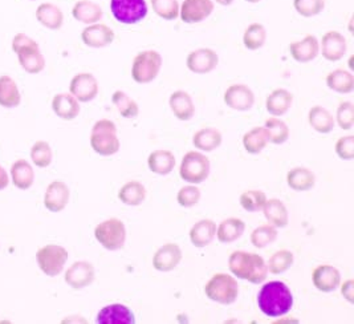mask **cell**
<instances>
[{
  "label": "cell",
  "instance_id": "cell-1",
  "mask_svg": "<svg viewBox=\"0 0 354 324\" xmlns=\"http://www.w3.org/2000/svg\"><path fill=\"white\" fill-rule=\"evenodd\" d=\"M257 300L260 311L268 318H281L287 315L295 303L290 286L281 280L264 283Z\"/></svg>",
  "mask_w": 354,
  "mask_h": 324
},
{
  "label": "cell",
  "instance_id": "cell-2",
  "mask_svg": "<svg viewBox=\"0 0 354 324\" xmlns=\"http://www.w3.org/2000/svg\"><path fill=\"white\" fill-rule=\"evenodd\" d=\"M230 273L238 279L252 285H261L268 276V267L264 258L255 253L236 250L228 257Z\"/></svg>",
  "mask_w": 354,
  "mask_h": 324
},
{
  "label": "cell",
  "instance_id": "cell-3",
  "mask_svg": "<svg viewBox=\"0 0 354 324\" xmlns=\"http://www.w3.org/2000/svg\"><path fill=\"white\" fill-rule=\"evenodd\" d=\"M12 51L17 55L19 64L31 75H37L46 68V59L39 44L26 33H17L12 40Z\"/></svg>",
  "mask_w": 354,
  "mask_h": 324
},
{
  "label": "cell",
  "instance_id": "cell-4",
  "mask_svg": "<svg viewBox=\"0 0 354 324\" xmlns=\"http://www.w3.org/2000/svg\"><path fill=\"white\" fill-rule=\"evenodd\" d=\"M91 146L102 157H111L120 152L121 141L118 138V129L112 120L102 118L95 123L91 132Z\"/></svg>",
  "mask_w": 354,
  "mask_h": 324
},
{
  "label": "cell",
  "instance_id": "cell-5",
  "mask_svg": "<svg viewBox=\"0 0 354 324\" xmlns=\"http://www.w3.org/2000/svg\"><path fill=\"white\" fill-rule=\"evenodd\" d=\"M203 290L209 300L223 306H230L238 300L239 283L234 276L216 273L206 282Z\"/></svg>",
  "mask_w": 354,
  "mask_h": 324
},
{
  "label": "cell",
  "instance_id": "cell-6",
  "mask_svg": "<svg viewBox=\"0 0 354 324\" xmlns=\"http://www.w3.org/2000/svg\"><path fill=\"white\" fill-rule=\"evenodd\" d=\"M163 59L156 49L138 52L131 64V78L137 84H149L156 80L161 72Z\"/></svg>",
  "mask_w": 354,
  "mask_h": 324
},
{
  "label": "cell",
  "instance_id": "cell-7",
  "mask_svg": "<svg viewBox=\"0 0 354 324\" xmlns=\"http://www.w3.org/2000/svg\"><path fill=\"white\" fill-rule=\"evenodd\" d=\"M211 162L206 154L199 150L187 152L179 165V177L187 183L201 185L209 179Z\"/></svg>",
  "mask_w": 354,
  "mask_h": 324
},
{
  "label": "cell",
  "instance_id": "cell-8",
  "mask_svg": "<svg viewBox=\"0 0 354 324\" xmlns=\"http://www.w3.org/2000/svg\"><path fill=\"white\" fill-rule=\"evenodd\" d=\"M95 238L105 250L118 251L127 243V226L120 218H109L95 228Z\"/></svg>",
  "mask_w": 354,
  "mask_h": 324
},
{
  "label": "cell",
  "instance_id": "cell-9",
  "mask_svg": "<svg viewBox=\"0 0 354 324\" xmlns=\"http://www.w3.org/2000/svg\"><path fill=\"white\" fill-rule=\"evenodd\" d=\"M68 250L59 244H46L36 253V262L43 274L55 278L64 271L65 263L68 262Z\"/></svg>",
  "mask_w": 354,
  "mask_h": 324
},
{
  "label": "cell",
  "instance_id": "cell-10",
  "mask_svg": "<svg viewBox=\"0 0 354 324\" xmlns=\"http://www.w3.org/2000/svg\"><path fill=\"white\" fill-rule=\"evenodd\" d=\"M111 11L118 23L133 26L147 17V4L145 0H111Z\"/></svg>",
  "mask_w": 354,
  "mask_h": 324
},
{
  "label": "cell",
  "instance_id": "cell-11",
  "mask_svg": "<svg viewBox=\"0 0 354 324\" xmlns=\"http://www.w3.org/2000/svg\"><path fill=\"white\" fill-rule=\"evenodd\" d=\"M65 283L73 290L89 287L96 279V270L91 262L77 260L65 271Z\"/></svg>",
  "mask_w": 354,
  "mask_h": 324
},
{
  "label": "cell",
  "instance_id": "cell-12",
  "mask_svg": "<svg viewBox=\"0 0 354 324\" xmlns=\"http://www.w3.org/2000/svg\"><path fill=\"white\" fill-rule=\"evenodd\" d=\"M223 101L228 108L245 112L254 107L255 93L245 84H232L225 89Z\"/></svg>",
  "mask_w": 354,
  "mask_h": 324
},
{
  "label": "cell",
  "instance_id": "cell-13",
  "mask_svg": "<svg viewBox=\"0 0 354 324\" xmlns=\"http://www.w3.org/2000/svg\"><path fill=\"white\" fill-rule=\"evenodd\" d=\"M212 0H183L179 6V17L186 24L202 23L214 12Z\"/></svg>",
  "mask_w": 354,
  "mask_h": 324
},
{
  "label": "cell",
  "instance_id": "cell-14",
  "mask_svg": "<svg viewBox=\"0 0 354 324\" xmlns=\"http://www.w3.org/2000/svg\"><path fill=\"white\" fill-rule=\"evenodd\" d=\"M219 64L218 53L211 48H198L187 55L186 66L195 75L211 73Z\"/></svg>",
  "mask_w": 354,
  "mask_h": 324
},
{
  "label": "cell",
  "instance_id": "cell-15",
  "mask_svg": "<svg viewBox=\"0 0 354 324\" xmlns=\"http://www.w3.org/2000/svg\"><path fill=\"white\" fill-rule=\"evenodd\" d=\"M348 51V42L345 36L338 31L324 33L320 42V53L328 62L336 63L345 57Z\"/></svg>",
  "mask_w": 354,
  "mask_h": 324
},
{
  "label": "cell",
  "instance_id": "cell-16",
  "mask_svg": "<svg viewBox=\"0 0 354 324\" xmlns=\"http://www.w3.org/2000/svg\"><path fill=\"white\" fill-rule=\"evenodd\" d=\"M98 81L92 73H77L69 84V93L79 102H89L98 95Z\"/></svg>",
  "mask_w": 354,
  "mask_h": 324
},
{
  "label": "cell",
  "instance_id": "cell-17",
  "mask_svg": "<svg viewBox=\"0 0 354 324\" xmlns=\"http://www.w3.org/2000/svg\"><path fill=\"white\" fill-rule=\"evenodd\" d=\"M115 39L112 28L102 23H95L86 26L81 33V40L86 47L91 48H105L111 46Z\"/></svg>",
  "mask_w": 354,
  "mask_h": 324
},
{
  "label": "cell",
  "instance_id": "cell-18",
  "mask_svg": "<svg viewBox=\"0 0 354 324\" xmlns=\"http://www.w3.org/2000/svg\"><path fill=\"white\" fill-rule=\"evenodd\" d=\"M182 258L183 254L177 243H165L153 255V267L160 273H170L177 269Z\"/></svg>",
  "mask_w": 354,
  "mask_h": 324
},
{
  "label": "cell",
  "instance_id": "cell-19",
  "mask_svg": "<svg viewBox=\"0 0 354 324\" xmlns=\"http://www.w3.org/2000/svg\"><path fill=\"white\" fill-rule=\"evenodd\" d=\"M312 282L319 291H336L341 285V273L332 264H320L312 271Z\"/></svg>",
  "mask_w": 354,
  "mask_h": 324
},
{
  "label": "cell",
  "instance_id": "cell-20",
  "mask_svg": "<svg viewBox=\"0 0 354 324\" xmlns=\"http://www.w3.org/2000/svg\"><path fill=\"white\" fill-rule=\"evenodd\" d=\"M288 49L295 62L306 64L320 55V42L315 35H306L304 39L290 43Z\"/></svg>",
  "mask_w": 354,
  "mask_h": 324
},
{
  "label": "cell",
  "instance_id": "cell-21",
  "mask_svg": "<svg viewBox=\"0 0 354 324\" xmlns=\"http://www.w3.org/2000/svg\"><path fill=\"white\" fill-rule=\"evenodd\" d=\"M71 198V190L63 181L50 182L44 195V206L50 213L64 210Z\"/></svg>",
  "mask_w": 354,
  "mask_h": 324
},
{
  "label": "cell",
  "instance_id": "cell-22",
  "mask_svg": "<svg viewBox=\"0 0 354 324\" xmlns=\"http://www.w3.org/2000/svg\"><path fill=\"white\" fill-rule=\"evenodd\" d=\"M96 322L98 324H134L136 316L128 306L113 303L98 311Z\"/></svg>",
  "mask_w": 354,
  "mask_h": 324
},
{
  "label": "cell",
  "instance_id": "cell-23",
  "mask_svg": "<svg viewBox=\"0 0 354 324\" xmlns=\"http://www.w3.org/2000/svg\"><path fill=\"white\" fill-rule=\"evenodd\" d=\"M147 168L154 174L167 176L176 168V156L167 149L153 150L147 157Z\"/></svg>",
  "mask_w": 354,
  "mask_h": 324
},
{
  "label": "cell",
  "instance_id": "cell-24",
  "mask_svg": "<svg viewBox=\"0 0 354 324\" xmlns=\"http://www.w3.org/2000/svg\"><path fill=\"white\" fill-rule=\"evenodd\" d=\"M169 105L179 121H190L195 116V104L190 93L186 91H176L170 95Z\"/></svg>",
  "mask_w": 354,
  "mask_h": 324
},
{
  "label": "cell",
  "instance_id": "cell-25",
  "mask_svg": "<svg viewBox=\"0 0 354 324\" xmlns=\"http://www.w3.org/2000/svg\"><path fill=\"white\" fill-rule=\"evenodd\" d=\"M52 111L59 118L72 121L80 114V102L71 93H57L52 100Z\"/></svg>",
  "mask_w": 354,
  "mask_h": 324
},
{
  "label": "cell",
  "instance_id": "cell-26",
  "mask_svg": "<svg viewBox=\"0 0 354 324\" xmlns=\"http://www.w3.org/2000/svg\"><path fill=\"white\" fill-rule=\"evenodd\" d=\"M215 235H216V224L209 218L198 221L190 228V233H189L190 242L194 247H198V249L207 247L214 241Z\"/></svg>",
  "mask_w": 354,
  "mask_h": 324
},
{
  "label": "cell",
  "instance_id": "cell-27",
  "mask_svg": "<svg viewBox=\"0 0 354 324\" xmlns=\"http://www.w3.org/2000/svg\"><path fill=\"white\" fill-rule=\"evenodd\" d=\"M293 104V93L288 89L277 88L266 98V109L274 117H281L287 114Z\"/></svg>",
  "mask_w": 354,
  "mask_h": 324
},
{
  "label": "cell",
  "instance_id": "cell-28",
  "mask_svg": "<svg viewBox=\"0 0 354 324\" xmlns=\"http://www.w3.org/2000/svg\"><path fill=\"white\" fill-rule=\"evenodd\" d=\"M263 213L266 219L268 221L270 225L276 227V228H283L288 226L290 224V213L283 201L279 198H270L267 199Z\"/></svg>",
  "mask_w": 354,
  "mask_h": 324
},
{
  "label": "cell",
  "instance_id": "cell-29",
  "mask_svg": "<svg viewBox=\"0 0 354 324\" xmlns=\"http://www.w3.org/2000/svg\"><path fill=\"white\" fill-rule=\"evenodd\" d=\"M37 21L46 28L57 31L64 24V14L56 4L52 3H41L36 10Z\"/></svg>",
  "mask_w": 354,
  "mask_h": 324
},
{
  "label": "cell",
  "instance_id": "cell-30",
  "mask_svg": "<svg viewBox=\"0 0 354 324\" xmlns=\"http://www.w3.org/2000/svg\"><path fill=\"white\" fill-rule=\"evenodd\" d=\"M287 185L293 192H309L316 185V174L304 166L293 168L287 173Z\"/></svg>",
  "mask_w": 354,
  "mask_h": 324
},
{
  "label": "cell",
  "instance_id": "cell-31",
  "mask_svg": "<svg viewBox=\"0 0 354 324\" xmlns=\"http://www.w3.org/2000/svg\"><path fill=\"white\" fill-rule=\"evenodd\" d=\"M245 231V222L241 218H227L216 226V238L223 244L236 242Z\"/></svg>",
  "mask_w": 354,
  "mask_h": 324
},
{
  "label": "cell",
  "instance_id": "cell-32",
  "mask_svg": "<svg viewBox=\"0 0 354 324\" xmlns=\"http://www.w3.org/2000/svg\"><path fill=\"white\" fill-rule=\"evenodd\" d=\"M308 123L312 127V129H315L317 133H322V134L332 133L336 127L333 114L322 105H315L309 109Z\"/></svg>",
  "mask_w": 354,
  "mask_h": 324
},
{
  "label": "cell",
  "instance_id": "cell-33",
  "mask_svg": "<svg viewBox=\"0 0 354 324\" xmlns=\"http://www.w3.org/2000/svg\"><path fill=\"white\" fill-rule=\"evenodd\" d=\"M223 143V136L216 128H202L195 132L193 136V145L199 152H214L221 147Z\"/></svg>",
  "mask_w": 354,
  "mask_h": 324
},
{
  "label": "cell",
  "instance_id": "cell-34",
  "mask_svg": "<svg viewBox=\"0 0 354 324\" xmlns=\"http://www.w3.org/2000/svg\"><path fill=\"white\" fill-rule=\"evenodd\" d=\"M325 82L330 91L337 92L339 95H349L354 91L353 73L346 69L338 68L329 72Z\"/></svg>",
  "mask_w": 354,
  "mask_h": 324
},
{
  "label": "cell",
  "instance_id": "cell-35",
  "mask_svg": "<svg viewBox=\"0 0 354 324\" xmlns=\"http://www.w3.org/2000/svg\"><path fill=\"white\" fill-rule=\"evenodd\" d=\"M102 15H104V11L100 7V4L91 0H80L72 8V17H75V20L84 23L86 26L98 23Z\"/></svg>",
  "mask_w": 354,
  "mask_h": 324
},
{
  "label": "cell",
  "instance_id": "cell-36",
  "mask_svg": "<svg viewBox=\"0 0 354 324\" xmlns=\"http://www.w3.org/2000/svg\"><path fill=\"white\" fill-rule=\"evenodd\" d=\"M147 190L138 181H129L118 190V199L128 206H140L145 202Z\"/></svg>",
  "mask_w": 354,
  "mask_h": 324
},
{
  "label": "cell",
  "instance_id": "cell-37",
  "mask_svg": "<svg viewBox=\"0 0 354 324\" xmlns=\"http://www.w3.org/2000/svg\"><path fill=\"white\" fill-rule=\"evenodd\" d=\"M270 144V136L264 127H255L243 136V147L250 154L261 153Z\"/></svg>",
  "mask_w": 354,
  "mask_h": 324
},
{
  "label": "cell",
  "instance_id": "cell-38",
  "mask_svg": "<svg viewBox=\"0 0 354 324\" xmlns=\"http://www.w3.org/2000/svg\"><path fill=\"white\" fill-rule=\"evenodd\" d=\"M20 102L21 95L15 80L7 75L0 76V107L11 109L19 107Z\"/></svg>",
  "mask_w": 354,
  "mask_h": 324
},
{
  "label": "cell",
  "instance_id": "cell-39",
  "mask_svg": "<svg viewBox=\"0 0 354 324\" xmlns=\"http://www.w3.org/2000/svg\"><path fill=\"white\" fill-rule=\"evenodd\" d=\"M12 183L20 190H28L35 181V172L27 160H17L11 168Z\"/></svg>",
  "mask_w": 354,
  "mask_h": 324
},
{
  "label": "cell",
  "instance_id": "cell-40",
  "mask_svg": "<svg viewBox=\"0 0 354 324\" xmlns=\"http://www.w3.org/2000/svg\"><path fill=\"white\" fill-rule=\"evenodd\" d=\"M113 105L118 114L127 120H134L140 114V105L134 98H130L124 91H115L112 95Z\"/></svg>",
  "mask_w": 354,
  "mask_h": 324
},
{
  "label": "cell",
  "instance_id": "cell-41",
  "mask_svg": "<svg viewBox=\"0 0 354 324\" xmlns=\"http://www.w3.org/2000/svg\"><path fill=\"white\" fill-rule=\"evenodd\" d=\"M264 128L268 132L270 144L281 145L288 141L290 136V127L280 117H270L264 123Z\"/></svg>",
  "mask_w": 354,
  "mask_h": 324
},
{
  "label": "cell",
  "instance_id": "cell-42",
  "mask_svg": "<svg viewBox=\"0 0 354 324\" xmlns=\"http://www.w3.org/2000/svg\"><path fill=\"white\" fill-rule=\"evenodd\" d=\"M267 42V30L260 23L250 24L243 33V44L248 51L263 48Z\"/></svg>",
  "mask_w": 354,
  "mask_h": 324
},
{
  "label": "cell",
  "instance_id": "cell-43",
  "mask_svg": "<svg viewBox=\"0 0 354 324\" xmlns=\"http://www.w3.org/2000/svg\"><path fill=\"white\" fill-rule=\"evenodd\" d=\"M295 263V255L290 250H279L274 253L267 262L268 273L274 276L284 274L290 270Z\"/></svg>",
  "mask_w": 354,
  "mask_h": 324
},
{
  "label": "cell",
  "instance_id": "cell-44",
  "mask_svg": "<svg viewBox=\"0 0 354 324\" xmlns=\"http://www.w3.org/2000/svg\"><path fill=\"white\" fill-rule=\"evenodd\" d=\"M279 237V231L276 227L267 224V225H260L252 230L250 240L254 247L257 249H266L267 246L276 242Z\"/></svg>",
  "mask_w": 354,
  "mask_h": 324
},
{
  "label": "cell",
  "instance_id": "cell-45",
  "mask_svg": "<svg viewBox=\"0 0 354 324\" xmlns=\"http://www.w3.org/2000/svg\"><path fill=\"white\" fill-rule=\"evenodd\" d=\"M267 195L261 190H245L239 197V204L243 209L248 213H258L263 210L266 202H267Z\"/></svg>",
  "mask_w": 354,
  "mask_h": 324
},
{
  "label": "cell",
  "instance_id": "cell-46",
  "mask_svg": "<svg viewBox=\"0 0 354 324\" xmlns=\"http://www.w3.org/2000/svg\"><path fill=\"white\" fill-rule=\"evenodd\" d=\"M151 8L157 17L171 21L179 17V1L178 0H150Z\"/></svg>",
  "mask_w": 354,
  "mask_h": 324
},
{
  "label": "cell",
  "instance_id": "cell-47",
  "mask_svg": "<svg viewBox=\"0 0 354 324\" xmlns=\"http://www.w3.org/2000/svg\"><path fill=\"white\" fill-rule=\"evenodd\" d=\"M31 159L35 166L40 169H46L52 163L53 152L47 141H36L31 147Z\"/></svg>",
  "mask_w": 354,
  "mask_h": 324
},
{
  "label": "cell",
  "instance_id": "cell-48",
  "mask_svg": "<svg viewBox=\"0 0 354 324\" xmlns=\"http://www.w3.org/2000/svg\"><path fill=\"white\" fill-rule=\"evenodd\" d=\"M293 7L300 17H317L325 8V0H293Z\"/></svg>",
  "mask_w": 354,
  "mask_h": 324
},
{
  "label": "cell",
  "instance_id": "cell-49",
  "mask_svg": "<svg viewBox=\"0 0 354 324\" xmlns=\"http://www.w3.org/2000/svg\"><path fill=\"white\" fill-rule=\"evenodd\" d=\"M201 189L198 188V185H187V186H183L179 189L177 195V202L182 206V208H186V209H190L194 208L195 205H198V202L201 201Z\"/></svg>",
  "mask_w": 354,
  "mask_h": 324
},
{
  "label": "cell",
  "instance_id": "cell-50",
  "mask_svg": "<svg viewBox=\"0 0 354 324\" xmlns=\"http://www.w3.org/2000/svg\"><path fill=\"white\" fill-rule=\"evenodd\" d=\"M338 127L342 130H351L354 125V105L351 101H344L338 105L336 120Z\"/></svg>",
  "mask_w": 354,
  "mask_h": 324
},
{
  "label": "cell",
  "instance_id": "cell-51",
  "mask_svg": "<svg viewBox=\"0 0 354 324\" xmlns=\"http://www.w3.org/2000/svg\"><path fill=\"white\" fill-rule=\"evenodd\" d=\"M335 152L338 159L342 161H353L354 159V136L348 134L339 137L335 145Z\"/></svg>",
  "mask_w": 354,
  "mask_h": 324
},
{
  "label": "cell",
  "instance_id": "cell-52",
  "mask_svg": "<svg viewBox=\"0 0 354 324\" xmlns=\"http://www.w3.org/2000/svg\"><path fill=\"white\" fill-rule=\"evenodd\" d=\"M338 289H341V295L344 296V299L348 302V303H351V305H353L354 303V280L353 279H348V280H345L344 283H341L339 285V287Z\"/></svg>",
  "mask_w": 354,
  "mask_h": 324
},
{
  "label": "cell",
  "instance_id": "cell-53",
  "mask_svg": "<svg viewBox=\"0 0 354 324\" xmlns=\"http://www.w3.org/2000/svg\"><path fill=\"white\" fill-rule=\"evenodd\" d=\"M10 183V177L8 173L6 172V169L0 165V190H4Z\"/></svg>",
  "mask_w": 354,
  "mask_h": 324
},
{
  "label": "cell",
  "instance_id": "cell-54",
  "mask_svg": "<svg viewBox=\"0 0 354 324\" xmlns=\"http://www.w3.org/2000/svg\"><path fill=\"white\" fill-rule=\"evenodd\" d=\"M212 1H215V3H216V4H219V6L227 7V6H231L235 0H212Z\"/></svg>",
  "mask_w": 354,
  "mask_h": 324
},
{
  "label": "cell",
  "instance_id": "cell-55",
  "mask_svg": "<svg viewBox=\"0 0 354 324\" xmlns=\"http://www.w3.org/2000/svg\"><path fill=\"white\" fill-rule=\"evenodd\" d=\"M245 1H248V3H251V4H255V3H259L260 0H245Z\"/></svg>",
  "mask_w": 354,
  "mask_h": 324
},
{
  "label": "cell",
  "instance_id": "cell-56",
  "mask_svg": "<svg viewBox=\"0 0 354 324\" xmlns=\"http://www.w3.org/2000/svg\"><path fill=\"white\" fill-rule=\"evenodd\" d=\"M30 1H36V0H30Z\"/></svg>",
  "mask_w": 354,
  "mask_h": 324
}]
</instances>
